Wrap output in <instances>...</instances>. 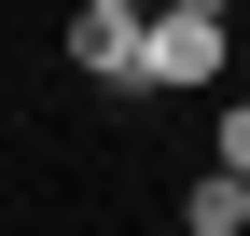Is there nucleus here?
I'll return each mask as SVG.
<instances>
[{
	"label": "nucleus",
	"instance_id": "3",
	"mask_svg": "<svg viewBox=\"0 0 250 236\" xmlns=\"http://www.w3.org/2000/svg\"><path fill=\"white\" fill-rule=\"evenodd\" d=\"M181 236H250V181H223V167H208V181L181 195Z\"/></svg>",
	"mask_w": 250,
	"mask_h": 236
},
{
	"label": "nucleus",
	"instance_id": "2",
	"mask_svg": "<svg viewBox=\"0 0 250 236\" xmlns=\"http://www.w3.org/2000/svg\"><path fill=\"white\" fill-rule=\"evenodd\" d=\"M139 42H153L139 0H83V14H70V70H83V83H111V98H139Z\"/></svg>",
	"mask_w": 250,
	"mask_h": 236
},
{
	"label": "nucleus",
	"instance_id": "1",
	"mask_svg": "<svg viewBox=\"0 0 250 236\" xmlns=\"http://www.w3.org/2000/svg\"><path fill=\"white\" fill-rule=\"evenodd\" d=\"M236 56V14L223 0H153V42H139V98H208Z\"/></svg>",
	"mask_w": 250,
	"mask_h": 236
},
{
	"label": "nucleus",
	"instance_id": "4",
	"mask_svg": "<svg viewBox=\"0 0 250 236\" xmlns=\"http://www.w3.org/2000/svg\"><path fill=\"white\" fill-rule=\"evenodd\" d=\"M223 181H250V98H223Z\"/></svg>",
	"mask_w": 250,
	"mask_h": 236
}]
</instances>
